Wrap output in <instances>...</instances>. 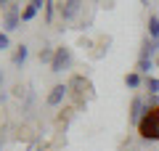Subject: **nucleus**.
<instances>
[{
    "instance_id": "obj_1",
    "label": "nucleus",
    "mask_w": 159,
    "mask_h": 151,
    "mask_svg": "<svg viewBox=\"0 0 159 151\" xmlns=\"http://www.w3.org/2000/svg\"><path fill=\"white\" fill-rule=\"evenodd\" d=\"M135 130H138V135L143 140L159 143V109H146V114L141 117V122H138Z\"/></svg>"
},
{
    "instance_id": "obj_2",
    "label": "nucleus",
    "mask_w": 159,
    "mask_h": 151,
    "mask_svg": "<svg viewBox=\"0 0 159 151\" xmlns=\"http://www.w3.org/2000/svg\"><path fill=\"white\" fill-rule=\"evenodd\" d=\"M21 8L16 6V3H11L8 8H3V32H16V29H21Z\"/></svg>"
},
{
    "instance_id": "obj_3",
    "label": "nucleus",
    "mask_w": 159,
    "mask_h": 151,
    "mask_svg": "<svg viewBox=\"0 0 159 151\" xmlns=\"http://www.w3.org/2000/svg\"><path fill=\"white\" fill-rule=\"evenodd\" d=\"M72 61H74L72 48H66V45H58V48H56V56H53V64H51V72H53V74L66 72V69H72Z\"/></svg>"
},
{
    "instance_id": "obj_4",
    "label": "nucleus",
    "mask_w": 159,
    "mask_h": 151,
    "mask_svg": "<svg viewBox=\"0 0 159 151\" xmlns=\"http://www.w3.org/2000/svg\"><path fill=\"white\" fill-rule=\"evenodd\" d=\"M82 3H85V0H61L58 16H61L64 21H74V19L80 16V11H82Z\"/></svg>"
},
{
    "instance_id": "obj_5",
    "label": "nucleus",
    "mask_w": 159,
    "mask_h": 151,
    "mask_svg": "<svg viewBox=\"0 0 159 151\" xmlns=\"http://www.w3.org/2000/svg\"><path fill=\"white\" fill-rule=\"evenodd\" d=\"M66 95H69V85L58 82V85H53V88H51V93H48L45 103H48L51 109H56V106H61L64 101H66Z\"/></svg>"
},
{
    "instance_id": "obj_6",
    "label": "nucleus",
    "mask_w": 159,
    "mask_h": 151,
    "mask_svg": "<svg viewBox=\"0 0 159 151\" xmlns=\"http://www.w3.org/2000/svg\"><path fill=\"white\" fill-rule=\"evenodd\" d=\"M143 114H146V98H143V95H133V101H130V112H127V119H130V122L138 127V122H141Z\"/></svg>"
},
{
    "instance_id": "obj_7",
    "label": "nucleus",
    "mask_w": 159,
    "mask_h": 151,
    "mask_svg": "<svg viewBox=\"0 0 159 151\" xmlns=\"http://www.w3.org/2000/svg\"><path fill=\"white\" fill-rule=\"evenodd\" d=\"M157 56H159V40L146 37V40H143V45H141L138 58H151V61H157Z\"/></svg>"
},
{
    "instance_id": "obj_8",
    "label": "nucleus",
    "mask_w": 159,
    "mask_h": 151,
    "mask_svg": "<svg viewBox=\"0 0 159 151\" xmlns=\"http://www.w3.org/2000/svg\"><path fill=\"white\" fill-rule=\"evenodd\" d=\"M27 58H29V48H27L24 43H21V45H16V48H13V56H11V64L21 69L24 64H27Z\"/></svg>"
},
{
    "instance_id": "obj_9",
    "label": "nucleus",
    "mask_w": 159,
    "mask_h": 151,
    "mask_svg": "<svg viewBox=\"0 0 159 151\" xmlns=\"http://www.w3.org/2000/svg\"><path fill=\"white\" fill-rule=\"evenodd\" d=\"M143 80H146V77L138 74L135 69H133V72L125 74V88H127V90H141V88H143Z\"/></svg>"
},
{
    "instance_id": "obj_10",
    "label": "nucleus",
    "mask_w": 159,
    "mask_h": 151,
    "mask_svg": "<svg viewBox=\"0 0 159 151\" xmlns=\"http://www.w3.org/2000/svg\"><path fill=\"white\" fill-rule=\"evenodd\" d=\"M154 69H157V61H151V58H138V64H135V72L143 74V77H151Z\"/></svg>"
},
{
    "instance_id": "obj_11",
    "label": "nucleus",
    "mask_w": 159,
    "mask_h": 151,
    "mask_svg": "<svg viewBox=\"0 0 159 151\" xmlns=\"http://www.w3.org/2000/svg\"><path fill=\"white\" fill-rule=\"evenodd\" d=\"M143 90H146L148 95H159V77H154V74L146 77L143 80Z\"/></svg>"
},
{
    "instance_id": "obj_12",
    "label": "nucleus",
    "mask_w": 159,
    "mask_h": 151,
    "mask_svg": "<svg viewBox=\"0 0 159 151\" xmlns=\"http://www.w3.org/2000/svg\"><path fill=\"white\" fill-rule=\"evenodd\" d=\"M146 32H148V37H151V40H159V16H148Z\"/></svg>"
},
{
    "instance_id": "obj_13",
    "label": "nucleus",
    "mask_w": 159,
    "mask_h": 151,
    "mask_svg": "<svg viewBox=\"0 0 159 151\" xmlns=\"http://www.w3.org/2000/svg\"><path fill=\"white\" fill-rule=\"evenodd\" d=\"M53 56H56V48H51V45H45V48H40V53H37L40 64H53Z\"/></svg>"
},
{
    "instance_id": "obj_14",
    "label": "nucleus",
    "mask_w": 159,
    "mask_h": 151,
    "mask_svg": "<svg viewBox=\"0 0 159 151\" xmlns=\"http://www.w3.org/2000/svg\"><path fill=\"white\" fill-rule=\"evenodd\" d=\"M43 13H45V21L51 24L53 19H56V0H48V3H45V8H43Z\"/></svg>"
},
{
    "instance_id": "obj_15",
    "label": "nucleus",
    "mask_w": 159,
    "mask_h": 151,
    "mask_svg": "<svg viewBox=\"0 0 159 151\" xmlns=\"http://www.w3.org/2000/svg\"><path fill=\"white\" fill-rule=\"evenodd\" d=\"M8 48H11V34L0 29V50H8Z\"/></svg>"
},
{
    "instance_id": "obj_16",
    "label": "nucleus",
    "mask_w": 159,
    "mask_h": 151,
    "mask_svg": "<svg viewBox=\"0 0 159 151\" xmlns=\"http://www.w3.org/2000/svg\"><path fill=\"white\" fill-rule=\"evenodd\" d=\"M146 109H159V95H146Z\"/></svg>"
},
{
    "instance_id": "obj_17",
    "label": "nucleus",
    "mask_w": 159,
    "mask_h": 151,
    "mask_svg": "<svg viewBox=\"0 0 159 151\" xmlns=\"http://www.w3.org/2000/svg\"><path fill=\"white\" fill-rule=\"evenodd\" d=\"M0 6H3V8H8V6H11V0H0Z\"/></svg>"
},
{
    "instance_id": "obj_18",
    "label": "nucleus",
    "mask_w": 159,
    "mask_h": 151,
    "mask_svg": "<svg viewBox=\"0 0 159 151\" xmlns=\"http://www.w3.org/2000/svg\"><path fill=\"white\" fill-rule=\"evenodd\" d=\"M0 88H3V72H0Z\"/></svg>"
},
{
    "instance_id": "obj_19",
    "label": "nucleus",
    "mask_w": 159,
    "mask_h": 151,
    "mask_svg": "<svg viewBox=\"0 0 159 151\" xmlns=\"http://www.w3.org/2000/svg\"><path fill=\"white\" fill-rule=\"evenodd\" d=\"M157 69H159V56H157Z\"/></svg>"
}]
</instances>
